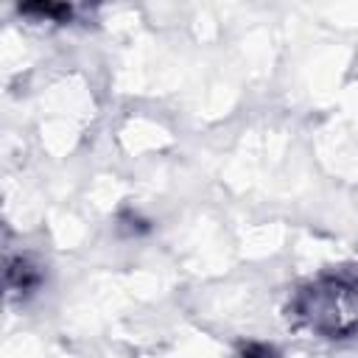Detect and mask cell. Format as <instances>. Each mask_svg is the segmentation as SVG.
Segmentation results:
<instances>
[{
  "instance_id": "2",
  "label": "cell",
  "mask_w": 358,
  "mask_h": 358,
  "mask_svg": "<svg viewBox=\"0 0 358 358\" xmlns=\"http://www.w3.org/2000/svg\"><path fill=\"white\" fill-rule=\"evenodd\" d=\"M42 282L39 266H34L28 257H14L8 260V288L17 294H31Z\"/></svg>"
},
{
  "instance_id": "3",
  "label": "cell",
  "mask_w": 358,
  "mask_h": 358,
  "mask_svg": "<svg viewBox=\"0 0 358 358\" xmlns=\"http://www.w3.org/2000/svg\"><path fill=\"white\" fill-rule=\"evenodd\" d=\"M25 14H39L45 20H64L70 17V6H56V3H34V6H22Z\"/></svg>"
},
{
  "instance_id": "1",
  "label": "cell",
  "mask_w": 358,
  "mask_h": 358,
  "mask_svg": "<svg viewBox=\"0 0 358 358\" xmlns=\"http://www.w3.org/2000/svg\"><path fill=\"white\" fill-rule=\"evenodd\" d=\"M291 316L322 338H350L358 333V277L324 274L302 285L291 299Z\"/></svg>"
}]
</instances>
